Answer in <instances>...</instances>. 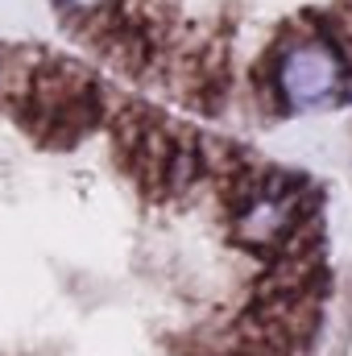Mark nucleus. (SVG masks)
<instances>
[{
	"label": "nucleus",
	"mask_w": 352,
	"mask_h": 356,
	"mask_svg": "<svg viewBox=\"0 0 352 356\" xmlns=\"http://www.w3.org/2000/svg\"><path fill=\"white\" fill-rule=\"evenodd\" d=\"M58 4H67V8H75V13H95L104 0H58Z\"/></svg>",
	"instance_id": "2"
},
{
	"label": "nucleus",
	"mask_w": 352,
	"mask_h": 356,
	"mask_svg": "<svg viewBox=\"0 0 352 356\" xmlns=\"http://www.w3.org/2000/svg\"><path fill=\"white\" fill-rule=\"evenodd\" d=\"M344 75H349V63L332 38H303L278 54L273 88H278L286 108L307 112V108L328 104L344 88Z\"/></svg>",
	"instance_id": "1"
}]
</instances>
